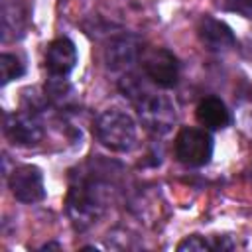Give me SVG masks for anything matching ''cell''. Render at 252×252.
Returning <instances> with one entry per match:
<instances>
[{"label": "cell", "mask_w": 252, "mask_h": 252, "mask_svg": "<svg viewBox=\"0 0 252 252\" xmlns=\"http://www.w3.org/2000/svg\"><path fill=\"white\" fill-rule=\"evenodd\" d=\"M177 250L179 252H203V250H213L211 246V240L199 236V234H191V236H185L179 244H177Z\"/></svg>", "instance_id": "4fadbf2b"}, {"label": "cell", "mask_w": 252, "mask_h": 252, "mask_svg": "<svg viewBox=\"0 0 252 252\" xmlns=\"http://www.w3.org/2000/svg\"><path fill=\"white\" fill-rule=\"evenodd\" d=\"M8 187L16 201L32 205L45 199V185H43V173L37 165L24 163L14 167V171L8 177Z\"/></svg>", "instance_id": "5b68a950"}, {"label": "cell", "mask_w": 252, "mask_h": 252, "mask_svg": "<svg viewBox=\"0 0 252 252\" xmlns=\"http://www.w3.org/2000/svg\"><path fill=\"white\" fill-rule=\"evenodd\" d=\"M114 197V183L98 169H81L73 173L67 193V213L75 228L93 226L108 209Z\"/></svg>", "instance_id": "6da1fadb"}, {"label": "cell", "mask_w": 252, "mask_h": 252, "mask_svg": "<svg viewBox=\"0 0 252 252\" xmlns=\"http://www.w3.org/2000/svg\"><path fill=\"white\" fill-rule=\"evenodd\" d=\"M146 77L159 89H171L177 85L179 79V63L175 55L163 47H156L146 51L142 57Z\"/></svg>", "instance_id": "8992f818"}, {"label": "cell", "mask_w": 252, "mask_h": 252, "mask_svg": "<svg viewBox=\"0 0 252 252\" xmlns=\"http://www.w3.org/2000/svg\"><path fill=\"white\" fill-rule=\"evenodd\" d=\"M120 91L124 93V96H128L132 100L142 124L150 132L163 136L173 128L177 112H175V104L169 96L150 89L134 75H124L120 79Z\"/></svg>", "instance_id": "7a4b0ae2"}, {"label": "cell", "mask_w": 252, "mask_h": 252, "mask_svg": "<svg viewBox=\"0 0 252 252\" xmlns=\"http://www.w3.org/2000/svg\"><path fill=\"white\" fill-rule=\"evenodd\" d=\"M4 134L14 146H35L43 140V126L35 112H12L4 120Z\"/></svg>", "instance_id": "52a82bcc"}, {"label": "cell", "mask_w": 252, "mask_h": 252, "mask_svg": "<svg viewBox=\"0 0 252 252\" xmlns=\"http://www.w3.org/2000/svg\"><path fill=\"white\" fill-rule=\"evenodd\" d=\"M197 33H199V39L203 41V45L211 51H224V49L232 47L236 41L232 30L224 22H220L213 16H203L199 20Z\"/></svg>", "instance_id": "30bf717a"}, {"label": "cell", "mask_w": 252, "mask_h": 252, "mask_svg": "<svg viewBox=\"0 0 252 252\" xmlns=\"http://www.w3.org/2000/svg\"><path fill=\"white\" fill-rule=\"evenodd\" d=\"M94 132L98 142L112 152H130L138 138V126L134 118L120 108H108L100 112L94 122Z\"/></svg>", "instance_id": "3957f363"}, {"label": "cell", "mask_w": 252, "mask_h": 252, "mask_svg": "<svg viewBox=\"0 0 252 252\" xmlns=\"http://www.w3.org/2000/svg\"><path fill=\"white\" fill-rule=\"evenodd\" d=\"M197 120L207 130H222L230 122V114L226 110V104L217 96H207L197 104Z\"/></svg>", "instance_id": "8fae6325"}, {"label": "cell", "mask_w": 252, "mask_h": 252, "mask_svg": "<svg viewBox=\"0 0 252 252\" xmlns=\"http://www.w3.org/2000/svg\"><path fill=\"white\" fill-rule=\"evenodd\" d=\"M175 156L189 167L207 165L213 158V138L201 128H183L175 138Z\"/></svg>", "instance_id": "277c9868"}, {"label": "cell", "mask_w": 252, "mask_h": 252, "mask_svg": "<svg viewBox=\"0 0 252 252\" xmlns=\"http://www.w3.org/2000/svg\"><path fill=\"white\" fill-rule=\"evenodd\" d=\"M142 53V41L134 33H120L104 47V63L110 71L128 73Z\"/></svg>", "instance_id": "ba28073f"}, {"label": "cell", "mask_w": 252, "mask_h": 252, "mask_svg": "<svg viewBox=\"0 0 252 252\" xmlns=\"http://www.w3.org/2000/svg\"><path fill=\"white\" fill-rule=\"evenodd\" d=\"M77 65V49L69 37H57L47 45L45 69L51 77H67Z\"/></svg>", "instance_id": "9c48e42d"}, {"label": "cell", "mask_w": 252, "mask_h": 252, "mask_svg": "<svg viewBox=\"0 0 252 252\" xmlns=\"http://www.w3.org/2000/svg\"><path fill=\"white\" fill-rule=\"evenodd\" d=\"M24 71H26V67L16 55H10V53H2L0 55V79H2V85H8L10 81L22 77Z\"/></svg>", "instance_id": "7c38bea8"}, {"label": "cell", "mask_w": 252, "mask_h": 252, "mask_svg": "<svg viewBox=\"0 0 252 252\" xmlns=\"http://www.w3.org/2000/svg\"><path fill=\"white\" fill-rule=\"evenodd\" d=\"M226 10L252 18V0H226Z\"/></svg>", "instance_id": "5bb4252c"}]
</instances>
